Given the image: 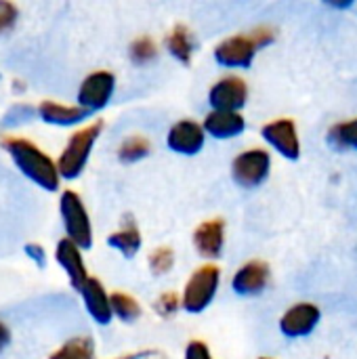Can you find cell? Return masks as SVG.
<instances>
[{"label":"cell","instance_id":"f1b7e54d","mask_svg":"<svg viewBox=\"0 0 357 359\" xmlns=\"http://www.w3.org/2000/svg\"><path fill=\"white\" fill-rule=\"evenodd\" d=\"M25 255L38 265V267H44L46 265V255H44V248L40 244H25Z\"/></svg>","mask_w":357,"mask_h":359},{"label":"cell","instance_id":"7a4b0ae2","mask_svg":"<svg viewBox=\"0 0 357 359\" xmlns=\"http://www.w3.org/2000/svg\"><path fill=\"white\" fill-rule=\"evenodd\" d=\"M101 130H103V120H95L69 137L67 145L63 147V151L57 160V168L63 179H76L82 175Z\"/></svg>","mask_w":357,"mask_h":359},{"label":"cell","instance_id":"d6986e66","mask_svg":"<svg viewBox=\"0 0 357 359\" xmlns=\"http://www.w3.org/2000/svg\"><path fill=\"white\" fill-rule=\"evenodd\" d=\"M194 36L185 25H175L173 32L166 36V48L168 53L183 65H189L194 57Z\"/></svg>","mask_w":357,"mask_h":359},{"label":"cell","instance_id":"cb8c5ba5","mask_svg":"<svg viewBox=\"0 0 357 359\" xmlns=\"http://www.w3.org/2000/svg\"><path fill=\"white\" fill-rule=\"evenodd\" d=\"M128 55H130L133 63L145 65V63H149V61L156 59L158 48H156V42L149 36H139L137 40H133V44L128 48Z\"/></svg>","mask_w":357,"mask_h":359},{"label":"cell","instance_id":"f546056e","mask_svg":"<svg viewBox=\"0 0 357 359\" xmlns=\"http://www.w3.org/2000/svg\"><path fill=\"white\" fill-rule=\"evenodd\" d=\"M8 343H11V330H8V326L0 320V353L8 347Z\"/></svg>","mask_w":357,"mask_h":359},{"label":"cell","instance_id":"484cf974","mask_svg":"<svg viewBox=\"0 0 357 359\" xmlns=\"http://www.w3.org/2000/svg\"><path fill=\"white\" fill-rule=\"evenodd\" d=\"M17 17H19V8L13 2L0 0V34L13 29V25L17 23Z\"/></svg>","mask_w":357,"mask_h":359},{"label":"cell","instance_id":"52a82bcc","mask_svg":"<svg viewBox=\"0 0 357 359\" xmlns=\"http://www.w3.org/2000/svg\"><path fill=\"white\" fill-rule=\"evenodd\" d=\"M114 90H116V76L112 72L105 69L93 72L82 80L78 88V105L88 109L90 114L99 111L109 103Z\"/></svg>","mask_w":357,"mask_h":359},{"label":"cell","instance_id":"83f0119b","mask_svg":"<svg viewBox=\"0 0 357 359\" xmlns=\"http://www.w3.org/2000/svg\"><path fill=\"white\" fill-rule=\"evenodd\" d=\"M183 359H213V353L208 349L206 343L202 341H191L187 347H185V355Z\"/></svg>","mask_w":357,"mask_h":359},{"label":"cell","instance_id":"277c9868","mask_svg":"<svg viewBox=\"0 0 357 359\" xmlns=\"http://www.w3.org/2000/svg\"><path fill=\"white\" fill-rule=\"evenodd\" d=\"M59 212H61V221H63L67 240H72L82 250L90 248L93 246V225H90L88 212L82 204V198L76 191L65 189L59 200Z\"/></svg>","mask_w":357,"mask_h":359},{"label":"cell","instance_id":"4dcf8cb0","mask_svg":"<svg viewBox=\"0 0 357 359\" xmlns=\"http://www.w3.org/2000/svg\"><path fill=\"white\" fill-rule=\"evenodd\" d=\"M261 359H269V358H261Z\"/></svg>","mask_w":357,"mask_h":359},{"label":"cell","instance_id":"4fadbf2b","mask_svg":"<svg viewBox=\"0 0 357 359\" xmlns=\"http://www.w3.org/2000/svg\"><path fill=\"white\" fill-rule=\"evenodd\" d=\"M82 248H78L72 240L63 238L57 242L55 248V259L61 265V269L65 271V276L69 278V284L74 290H82V286L88 282V273H86V265L82 259Z\"/></svg>","mask_w":357,"mask_h":359},{"label":"cell","instance_id":"e0dca14e","mask_svg":"<svg viewBox=\"0 0 357 359\" xmlns=\"http://www.w3.org/2000/svg\"><path fill=\"white\" fill-rule=\"evenodd\" d=\"M38 116L40 120H44L46 124H55V126H72L78 124L82 120H86L90 116L88 109L80 107V105H63L57 101H42L38 105Z\"/></svg>","mask_w":357,"mask_h":359},{"label":"cell","instance_id":"6da1fadb","mask_svg":"<svg viewBox=\"0 0 357 359\" xmlns=\"http://www.w3.org/2000/svg\"><path fill=\"white\" fill-rule=\"evenodd\" d=\"M2 147L11 156L15 166L21 170V175H25L38 187L46 191L59 189V168L38 145L21 137H4Z\"/></svg>","mask_w":357,"mask_h":359},{"label":"cell","instance_id":"44dd1931","mask_svg":"<svg viewBox=\"0 0 357 359\" xmlns=\"http://www.w3.org/2000/svg\"><path fill=\"white\" fill-rule=\"evenodd\" d=\"M328 141L337 149H356L357 151V118L335 124L328 130Z\"/></svg>","mask_w":357,"mask_h":359},{"label":"cell","instance_id":"9a60e30c","mask_svg":"<svg viewBox=\"0 0 357 359\" xmlns=\"http://www.w3.org/2000/svg\"><path fill=\"white\" fill-rule=\"evenodd\" d=\"M80 294H82V301H84V307H86L88 316L97 324L105 326V324L112 322V318H114L112 301H109V294L105 292L103 284L97 278H88V282L82 286Z\"/></svg>","mask_w":357,"mask_h":359},{"label":"cell","instance_id":"5b68a950","mask_svg":"<svg viewBox=\"0 0 357 359\" xmlns=\"http://www.w3.org/2000/svg\"><path fill=\"white\" fill-rule=\"evenodd\" d=\"M271 170V156L269 151L255 147V149H246L240 156L234 158L231 162V177L240 187L252 189L259 187Z\"/></svg>","mask_w":357,"mask_h":359},{"label":"cell","instance_id":"ffe728a7","mask_svg":"<svg viewBox=\"0 0 357 359\" xmlns=\"http://www.w3.org/2000/svg\"><path fill=\"white\" fill-rule=\"evenodd\" d=\"M48 359H95V343L88 337H74L50 353Z\"/></svg>","mask_w":357,"mask_h":359},{"label":"cell","instance_id":"9c48e42d","mask_svg":"<svg viewBox=\"0 0 357 359\" xmlns=\"http://www.w3.org/2000/svg\"><path fill=\"white\" fill-rule=\"evenodd\" d=\"M261 137L286 160H299L301 158V141L297 133V124L288 118H280L274 122H267L261 128Z\"/></svg>","mask_w":357,"mask_h":359},{"label":"cell","instance_id":"ba28073f","mask_svg":"<svg viewBox=\"0 0 357 359\" xmlns=\"http://www.w3.org/2000/svg\"><path fill=\"white\" fill-rule=\"evenodd\" d=\"M248 86L238 76L217 80L208 90V103L213 111H240L246 105Z\"/></svg>","mask_w":357,"mask_h":359},{"label":"cell","instance_id":"5bb4252c","mask_svg":"<svg viewBox=\"0 0 357 359\" xmlns=\"http://www.w3.org/2000/svg\"><path fill=\"white\" fill-rule=\"evenodd\" d=\"M194 246L198 255L206 259H219L223 255L225 246V221L223 219H210L196 227L194 231Z\"/></svg>","mask_w":357,"mask_h":359},{"label":"cell","instance_id":"2e32d148","mask_svg":"<svg viewBox=\"0 0 357 359\" xmlns=\"http://www.w3.org/2000/svg\"><path fill=\"white\" fill-rule=\"evenodd\" d=\"M202 126L215 139H234L246 130V120L240 111H210Z\"/></svg>","mask_w":357,"mask_h":359},{"label":"cell","instance_id":"30bf717a","mask_svg":"<svg viewBox=\"0 0 357 359\" xmlns=\"http://www.w3.org/2000/svg\"><path fill=\"white\" fill-rule=\"evenodd\" d=\"M322 320V311L314 303H297L280 318V330L288 339H301L316 330Z\"/></svg>","mask_w":357,"mask_h":359},{"label":"cell","instance_id":"3957f363","mask_svg":"<svg viewBox=\"0 0 357 359\" xmlns=\"http://www.w3.org/2000/svg\"><path fill=\"white\" fill-rule=\"evenodd\" d=\"M219 284H221V269L217 265L208 263V265L198 267L189 276V280L183 288L181 307L187 313H202L215 301Z\"/></svg>","mask_w":357,"mask_h":359},{"label":"cell","instance_id":"7c38bea8","mask_svg":"<svg viewBox=\"0 0 357 359\" xmlns=\"http://www.w3.org/2000/svg\"><path fill=\"white\" fill-rule=\"evenodd\" d=\"M271 280V269L265 261H248L244 263L231 278V288L240 297L261 294Z\"/></svg>","mask_w":357,"mask_h":359},{"label":"cell","instance_id":"8992f818","mask_svg":"<svg viewBox=\"0 0 357 359\" xmlns=\"http://www.w3.org/2000/svg\"><path fill=\"white\" fill-rule=\"evenodd\" d=\"M257 50H259V42L255 40V36H246V34H236V36H229L225 40H221L213 55H215V61L223 67H240V69H246L252 65L255 57H257Z\"/></svg>","mask_w":357,"mask_h":359},{"label":"cell","instance_id":"603a6c76","mask_svg":"<svg viewBox=\"0 0 357 359\" xmlns=\"http://www.w3.org/2000/svg\"><path fill=\"white\" fill-rule=\"evenodd\" d=\"M109 301H112V311L118 320L135 322L141 318V305L135 297H130L126 292H112Z\"/></svg>","mask_w":357,"mask_h":359},{"label":"cell","instance_id":"4316f807","mask_svg":"<svg viewBox=\"0 0 357 359\" xmlns=\"http://www.w3.org/2000/svg\"><path fill=\"white\" fill-rule=\"evenodd\" d=\"M181 307V301L175 292H164L158 301H156V311L162 318H170L177 309Z\"/></svg>","mask_w":357,"mask_h":359},{"label":"cell","instance_id":"7402d4cb","mask_svg":"<svg viewBox=\"0 0 357 359\" xmlns=\"http://www.w3.org/2000/svg\"><path fill=\"white\" fill-rule=\"evenodd\" d=\"M149 141L141 135H130L122 141V145L118 147V158L120 162L124 164H133V162H139L143 160L145 156H149Z\"/></svg>","mask_w":357,"mask_h":359},{"label":"cell","instance_id":"ac0fdd59","mask_svg":"<svg viewBox=\"0 0 357 359\" xmlns=\"http://www.w3.org/2000/svg\"><path fill=\"white\" fill-rule=\"evenodd\" d=\"M107 244L112 248H116L122 257L133 259L141 250L143 240H141V231L137 229V225L126 219L124 227H120L118 231H114V233L107 236Z\"/></svg>","mask_w":357,"mask_h":359},{"label":"cell","instance_id":"d4e9b609","mask_svg":"<svg viewBox=\"0 0 357 359\" xmlns=\"http://www.w3.org/2000/svg\"><path fill=\"white\" fill-rule=\"evenodd\" d=\"M147 261H149L151 273L164 276V273H168V271L173 269V265H175V252H173V248H158V250H154V252L149 255Z\"/></svg>","mask_w":357,"mask_h":359},{"label":"cell","instance_id":"8fae6325","mask_svg":"<svg viewBox=\"0 0 357 359\" xmlns=\"http://www.w3.org/2000/svg\"><path fill=\"white\" fill-rule=\"evenodd\" d=\"M204 126L194 120H179L177 124L170 126L166 135V145L170 147V151L181 156H196L204 147Z\"/></svg>","mask_w":357,"mask_h":359}]
</instances>
